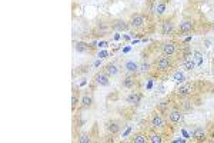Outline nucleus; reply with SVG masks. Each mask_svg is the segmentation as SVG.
<instances>
[{
  "label": "nucleus",
  "instance_id": "19",
  "mask_svg": "<svg viewBox=\"0 0 214 143\" xmlns=\"http://www.w3.org/2000/svg\"><path fill=\"white\" fill-rule=\"evenodd\" d=\"M146 140H149V139L146 138V134H143V133L134 134L133 139H131V142H133V143H146Z\"/></svg>",
  "mask_w": 214,
  "mask_h": 143
},
{
  "label": "nucleus",
  "instance_id": "6",
  "mask_svg": "<svg viewBox=\"0 0 214 143\" xmlns=\"http://www.w3.org/2000/svg\"><path fill=\"white\" fill-rule=\"evenodd\" d=\"M191 92H193V86L188 85V83H181V85L178 86V89H177V95L188 96V95H191Z\"/></svg>",
  "mask_w": 214,
  "mask_h": 143
},
{
  "label": "nucleus",
  "instance_id": "9",
  "mask_svg": "<svg viewBox=\"0 0 214 143\" xmlns=\"http://www.w3.org/2000/svg\"><path fill=\"white\" fill-rule=\"evenodd\" d=\"M127 103H130V105H134V106H139L140 105V100H141V95L137 93V92H133L130 95L126 97Z\"/></svg>",
  "mask_w": 214,
  "mask_h": 143
},
{
  "label": "nucleus",
  "instance_id": "14",
  "mask_svg": "<svg viewBox=\"0 0 214 143\" xmlns=\"http://www.w3.org/2000/svg\"><path fill=\"white\" fill-rule=\"evenodd\" d=\"M74 49H76V52H79V53H86L90 50V46L86 42H76Z\"/></svg>",
  "mask_w": 214,
  "mask_h": 143
},
{
  "label": "nucleus",
  "instance_id": "20",
  "mask_svg": "<svg viewBox=\"0 0 214 143\" xmlns=\"http://www.w3.org/2000/svg\"><path fill=\"white\" fill-rule=\"evenodd\" d=\"M173 79H174V82H177V83H184V82H186V76H184V73H181V72H176V73L173 75Z\"/></svg>",
  "mask_w": 214,
  "mask_h": 143
},
{
  "label": "nucleus",
  "instance_id": "23",
  "mask_svg": "<svg viewBox=\"0 0 214 143\" xmlns=\"http://www.w3.org/2000/svg\"><path fill=\"white\" fill-rule=\"evenodd\" d=\"M150 63H147V62H143V63H140L139 65V72L140 73H147V72L150 70Z\"/></svg>",
  "mask_w": 214,
  "mask_h": 143
},
{
  "label": "nucleus",
  "instance_id": "12",
  "mask_svg": "<svg viewBox=\"0 0 214 143\" xmlns=\"http://www.w3.org/2000/svg\"><path fill=\"white\" fill-rule=\"evenodd\" d=\"M124 69L129 73H137L139 72V63H136L134 60H129V62L124 63Z\"/></svg>",
  "mask_w": 214,
  "mask_h": 143
},
{
  "label": "nucleus",
  "instance_id": "13",
  "mask_svg": "<svg viewBox=\"0 0 214 143\" xmlns=\"http://www.w3.org/2000/svg\"><path fill=\"white\" fill-rule=\"evenodd\" d=\"M104 73H106L107 76H116L117 73H119V67L116 65H113V63H109L104 67Z\"/></svg>",
  "mask_w": 214,
  "mask_h": 143
},
{
  "label": "nucleus",
  "instance_id": "17",
  "mask_svg": "<svg viewBox=\"0 0 214 143\" xmlns=\"http://www.w3.org/2000/svg\"><path fill=\"white\" fill-rule=\"evenodd\" d=\"M136 85V80L133 76H127L124 77V80H123V86L126 87V89H133Z\"/></svg>",
  "mask_w": 214,
  "mask_h": 143
},
{
  "label": "nucleus",
  "instance_id": "8",
  "mask_svg": "<svg viewBox=\"0 0 214 143\" xmlns=\"http://www.w3.org/2000/svg\"><path fill=\"white\" fill-rule=\"evenodd\" d=\"M193 27H194V22L193 20H183L178 29H180L181 33H188V32L193 30Z\"/></svg>",
  "mask_w": 214,
  "mask_h": 143
},
{
  "label": "nucleus",
  "instance_id": "25",
  "mask_svg": "<svg viewBox=\"0 0 214 143\" xmlns=\"http://www.w3.org/2000/svg\"><path fill=\"white\" fill-rule=\"evenodd\" d=\"M79 142L80 143H90L91 142V139H90L88 134H81V136L79 138Z\"/></svg>",
  "mask_w": 214,
  "mask_h": 143
},
{
  "label": "nucleus",
  "instance_id": "5",
  "mask_svg": "<svg viewBox=\"0 0 214 143\" xmlns=\"http://www.w3.org/2000/svg\"><path fill=\"white\" fill-rule=\"evenodd\" d=\"M109 77L104 72H102V73H96L94 75V82L97 83L98 86H109Z\"/></svg>",
  "mask_w": 214,
  "mask_h": 143
},
{
  "label": "nucleus",
  "instance_id": "11",
  "mask_svg": "<svg viewBox=\"0 0 214 143\" xmlns=\"http://www.w3.org/2000/svg\"><path fill=\"white\" fill-rule=\"evenodd\" d=\"M173 27H174V24H173L171 20H166V22L161 24V33H163L164 36H168V34H171Z\"/></svg>",
  "mask_w": 214,
  "mask_h": 143
},
{
  "label": "nucleus",
  "instance_id": "1",
  "mask_svg": "<svg viewBox=\"0 0 214 143\" xmlns=\"http://www.w3.org/2000/svg\"><path fill=\"white\" fill-rule=\"evenodd\" d=\"M150 123H151V126L156 129H161L164 127V119L163 116L160 113H153L151 114V117H150Z\"/></svg>",
  "mask_w": 214,
  "mask_h": 143
},
{
  "label": "nucleus",
  "instance_id": "27",
  "mask_svg": "<svg viewBox=\"0 0 214 143\" xmlns=\"http://www.w3.org/2000/svg\"><path fill=\"white\" fill-rule=\"evenodd\" d=\"M76 105H77V97H76V96L73 95V96H71V107L74 109V107H76Z\"/></svg>",
  "mask_w": 214,
  "mask_h": 143
},
{
  "label": "nucleus",
  "instance_id": "28",
  "mask_svg": "<svg viewBox=\"0 0 214 143\" xmlns=\"http://www.w3.org/2000/svg\"><path fill=\"white\" fill-rule=\"evenodd\" d=\"M188 103H190V102H183V109H186V110H188L191 107L190 105H188Z\"/></svg>",
  "mask_w": 214,
  "mask_h": 143
},
{
  "label": "nucleus",
  "instance_id": "24",
  "mask_svg": "<svg viewBox=\"0 0 214 143\" xmlns=\"http://www.w3.org/2000/svg\"><path fill=\"white\" fill-rule=\"evenodd\" d=\"M164 12H166V3H164V2H161V3H158V5L156 6V13L161 16Z\"/></svg>",
  "mask_w": 214,
  "mask_h": 143
},
{
  "label": "nucleus",
  "instance_id": "2",
  "mask_svg": "<svg viewBox=\"0 0 214 143\" xmlns=\"http://www.w3.org/2000/svg\"><path fill=\"white\" fill-rule=\"evenodd\" d=\"M156 66H157V69L160 72H164V70H167V69H170V66H171V60H170V57L168 56H163L157 60Z\"/></svg>",
  "mask_w": 214,
  "mask_h": 143
},
{
  "label": "nucleus",
  "instance_id": "3",
  "mask_svg": "<svg viewBox=\"0 0 214 143\" xmlns=\"http://www.w3.org/2000/svg\"><path fill=\"white\" fill-rule=\"evenodd\" d=\"M144 16H141V14H133L130 19V26L134 29H139L141 27L143 24H144Z\"/></svg>",
  "mask_w": 214,
  "mask_h": 143
},
{
  "label": "nucleus",
  "instance_id": "4",
  "mask_svg": "<svg viewBox=\"0 0 214 143\" xmlns=\"http://www.w3.org/2000/svg\"><path fill=\"white\" fill-rule=\"evenodd\" d=\"M161 52H163L164 56H173L174 53H176V44L171 42H167V43H164L163 46H161Z\"/></svg>",
  "mask_w": 214,
  "mask_h": 143
},
{
  "label": "nucleus",
  "instance_id": "18",
  "mask_svg": "<svg viewBox=\"0 0 214 143\" xmlns=\"http://www.w3.org/2000/svg\"><path fill=\"white\" fill-rule=\"evenodd\" d=\"M91 105H93V97L88 95H84L81 97V106L83 107H91Z\"/></svg>",
  "mask_w": 214,
  "mask_h": 143
},
{
  "label": "nucleus",
  "instance_id": "29",
  "mask_svg": "<svg viewBox=\"0 0 214 143\" xmlns=\"http://www.w3.org/2000/svg\"><path fill=\"white\" fill-rule=\"evenodd\" d=\"M129 133H130V127H129V129H127V130H126V133L123 134V138H126V136H127V134H129Z\"/></svg>",
  "mask_w": 214,
  "mask_h": 143
},
{
  "label": "nucleus",
  "instance_id": "22",
  "mask_svg": "<svg viewBox=\"0 0 214 143\" xmlns=\"http://www.w3.org/2000/svg\"><path fill=\"white\" fill-rule=\"evenodd\" d=\"M183 66H184V69H186L187 72H191V70H194V69H195V66H197V65H195V63L193 62V60H186V62H184V65H183Z\"/></svg>",
  "mask_w": 214,
  "mask_h": 143
},
{
  "label": "nucleus",
  "instance_id": "16",
  "mask_svg": "<svg viewBox=\"0 0 214 143\" xmlns=\"http://www.w3.org/2000/svg\"><path fill=\"white\" fill-rule=\"evenodd\" d=\"M107 130L112 134H116L120 132V124L117 123V122H110V123L107 124Z\"/></svg>",
  "mask_w": 214,
  "mask_h": 143
},
{
  "label": "nucleus",
  "instance_id": "10",
  "mask_svg": "<svg viewBox=\"0 0 214 143\" xmlns=\"http://www.w3.org/2000/svg\"><path fill=\"white\" fill-rule=\"evenodd\" d=\"M168 119H170V122H171V123H180V122H181V119H183V114H181V112H180V110L174 109V110H171V112L168 113Z\"/></svg>",
  "mask_w": 214,
  "mask_h": 143
},
{
  "label": "nucleus",
  "instance_id": "26",
  "mask_svg": "<svg viewBox=\"0 0 214 143\" xmlns=\"http://www.w3.org/2000/svg\"><path fill=\"white\" fill-rule=\"evenodd\" d=\"M194 56H195V60H197V63H195V65H197V66H198V65H201V54H200V53L195 52Z\"/></svg>",
  "mask_w": 214,
  "mask_h": 143
},
{
  "label": "nucleus",
  "instance_id": "7",
  "mask_svg": "<svg viewBox=\"0 0 214 143\" xmlns=\"http://www.w3.org/2000/svg\"><path fill=\"white\" fill-rule=\"evenodd\" d=\"M113 29L116 30V32H124V30H127L129 29V24H127V22H124L123 19H117L113 22Z\"/></svg>",
  "mask_w": 214,
  "mask_h": 143
},
{
  "label": "nucleus",
  "instance_id": "21",
  "mask_svg": "<svg viewBox=\"0 0 214 143\" xmlns=\"http://www.w3.org/2000/svg\"><path fill=\"white\" fill-rule=\"evenodd\" d=\"M149 142L151 143H161L163 142V139H161V134H158V133H151L149 136Z\"/></svg>",
  "mask_w": 214,
  "mask_h": 143
},
{
  "label": "nucleus",
  "instance_id": "15",
  "mask_svg": "<svg viewBox=\"0 0 214 143\" xmlns=\"http://www.w3.org/2000/svg\"><path fill=\"white\" fill-rule=\"evenodd\" d=\"M193 138H194L195 140H204V139H205V130L203 127L194 129V132H193Z\"/></svg>",
  "mask_w": 214,
  "mask_h": 143
}]
</instances>
